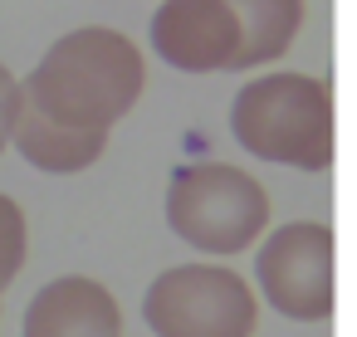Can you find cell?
Segmentation results:
<instances>
[{
    "label": "cell",
    "mask_w": 357,
    "mask_h": 337,
    "mask_svg": "<svg viewBox=\"0 0 357 337\" xmlns=\"http://www.w3.org/2000/svg\"><path fill=\"white\" fill-rule=\"evenodd\" d=\"M152 54L176 74H230L240 54V25L230 0H162L147 20Z\"/></svg>",
    "instance_id": "8992f818"
},
{
    "label": "cell",
    "mask_w": 357,
    "mask_h": 337,
    "mask_svg": "<svg viewBox=\"0 0 357 337\" xmlns=\"http://www.w3.org/2000/svg\"><path fill=\"white\" fill-rule=\"evenodd\" d=\"M230 10L240 25V54L230 74L279 64L303 30V0H230Z\"/></svg>",
    "instance_id": "9c48e42d"
},
{
    "label": "cell",
    "mask_w": 357,
    "mask_h": 337,
    "mask_svg": "<svg viewBox=\"0 0 357 337\" xmlns=\"http://www.w3.org/2000/svg\"><path fill=\"white\" fill-rule=\"evenodd\" d=\"M142 322L152 337H255L259 293L230 264H172L142 293Z\"/></svg>",
    "instance_id": "277c9868"
},
{
    "label": "cell",
    "mask_w": 357,
    "mask_h": 337,
    "mask_svg": "<svg viewBox=\"0 0 357 337\" xmlns=\"http://www.w3.org/2000/svg\"><path fill=\"white\" fill-rule=\"evenodd\" d=\"M20 337H123V308L108 283L89 274H59L25 303Z\"/></svg>",
    "instance_id": "52a82bcc"
},
{
    "label": "cell",
    "mask_w": 357,
    "mask_h": 337,
    "mask_svg": "<svg viewBox=\"0 0 357 337\" xmlns=\"http://www.w3.org/2000/svg\"><path fill=\"white\" fill-rule=\"evenodd\" d=\"M230 137L245 157L323 176L333 166V88L298 69L245 79L230 98Z\"/></svg>",
    "instance_id": "7a4b0ae2"
},
{
    "label": "cell",
    "mask_w": 357,
    "mask_h": 337,
    "mask_svg": "<svg viewBox=\"0 0 357 337\" xmlns=\"http://www.w3.org/2000/svg\"><path fill=\"white\" fill-rule=\"evenodd\" d=\"M0 293H6V288H0Z\"/></svg>",
    "instance_id": "7c38bea8"
},
{
    "label": "cell",
    "mask_w": 357,
    "mask_h": 337,
    "mask_svg": "<svg viewBox=\"0 0 357 337\" xmlns=\"http://www.w3.org/2000/svg\"><path fill=\"white\" fill-rule=\"evenodd\" d=\"M20 84L25 103L45 118L84 132H113L147 88V59L123 30L84 25L59 35Z\"/></svg>",
    "instance_id": "6da1fadb"
},
{
    "label": "cell",
    "mask_w": 357,
    "mask_h": 337,
    "mask_svg": "<svg viewBox=\"0 0 357 337\" xmlns=\"http://www.w3.org/2000/svg\"><path fill=\"white\" fill-rule=\"evenodd\" d=\"M25 113V84L0 64V157H6V147L15 142V123Z\"/></svg>",
    "instance_id": "8fae6325"
},
{
    "label": "cell",
    "mask_w": 357,
    "mask_h": 337,
    "mask_svg": "<svg viewBox=\"0 0 357 337\" xmlns=\"http://www.w3.org/2000/svg\"><path fill=\"white\" fill-rule=\"evenodd\" d=\"M167 230L196 254H245L269 230V191L230 162H186L167 181Z\"/></svg>",
    "instance_id": "3957f363"
},
{
    "label": "cell",
    "mask_w": 357,
    "mask_h": 337,
    "mask_svg": "<svg viewBox=\"0 0 357 337\" xmlns=\"http://www.w3.org/2000/svg\"><path fill=\"white\" fill-rule=\"evenodd\" d=\"M25 254H30V220L15 196L0 191V288H10L20 279Z\"/></svg>",
    "instance_id": "30bf717a"
},
{
    "label": "cell",
    "mask_w": 357,
    "mask_h": 337,
    "mask_svg": "<svg viewBox=\"0 0 357 337\" xmlns=\"http://www.w3.org/2000/svg\"><path fill=\"white\" fill-rule=\"evenodd\" d=\"M10 147H15L35 171H45V176H79V171H89V166H98V157L108 152V132L64 127V123H54V118H45L40 108L25 103Z\"/></svg>",
    "instance_id": "ba28073f"
},
{
    "label": "cell",
    "mask_w": 357,
    "mask_h": 337,
    "mask_svg": "<svg viewBox=\"0 0 357 337\" xmlns=\"http://www.w3.org/2000/svg\"><path fill=\"white\" fill-rule=\"evenodd\" d=\"M255 288L289 322H328L337 303V244L328 220H284L255 244Z\"/></svg>",
    "instance_id": "5b68a950"
}]
</instances>
